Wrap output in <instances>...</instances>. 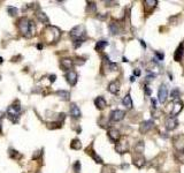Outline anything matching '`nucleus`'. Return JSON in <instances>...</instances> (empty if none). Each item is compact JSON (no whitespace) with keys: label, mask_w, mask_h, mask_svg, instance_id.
Returning a JSON list of instances; mask_svg holds the SVG:
<instances>
[{"label":"nucleus","mask_w":184,"mask_h":173,"mask_svg":"<svg viewBox=\"0 0 184 173\" xmlns=\"http://www.w3.org/2000/svg\"><path fill=\"white\" fill-rule=\"evenodd\" d=\"M153 125H154L153 120L143 121V122L140 124V126H139V132L142 133V134H145V133H147L150 129H152V128H153Z\"/></svg>","instance_id":"nucleus-6"},{"label":"nucleus","mask_w":184,"mask_h":173,"mask_svg":"<svg viewBox=\"0 0 184 173\" xmlns=\"http://www.w3.org/2000/svg\"><path fill=\"white\" fill-rule=\"evenodd\" d=\"M61 68L63 69V70H70L72 68H73V66H74V61L72 60V59H62L61 60Z\"/></svg>","instance_id":"nucleus-13"},{"label":"nucleus","mask_w":184,"mask_h":173,"mask_svg":"<svg viewBox=\"0 0 184 173\" xmlns=\"http://www.w3.org/2000/svg\"><path fill=\"white\" fill-rule=\"evenodd\" d=\"M158 5V1L156 0H145L144 1V6H145V9L146 10H151V9H153Z\"/></svg>","instance_id":"nucleus-17"},{"label":"nucleus","mask_w":184,"mask_h":173,"mask_svg":"<svg viewBox=\"0 0 184 173\" xmlns=\"http://www.w3.org/2000/svg\"><path fill=\"white\" fill-rule=\"evenodd\" d=\"M37 16H38V19L42 21L43 23H48L50 21H48V17L46 16V14L45 13H43V12H39L38 14H37Z\"/></svg>","instance_id":"nucleus-21"},{"label":"nucleus","mask_w":184,"mask_h":173,"mask_svg":"<svg viewBox=\"0 0 184 173\" xmlns=\"http://www.w3.org/2000/svg\"><path fill=\"white\" fill-rule=\"evenodd\" d=\"M70 148L74 149V150H80L82 148V143L78 139H74L72 141V144H70Z\"/></svg>","instance_id":"nucleus-20"},{"label":"nucleus","mask_w":184,"mask_h":173,"mask_svg":"<svg viewBox=\"0 0 184 173\" xmlns=\"http://www.w3.org/2000/svg\"><path fill=\"white\" fill-rule=\"evenodd\" d=\"M133 164L137 166V167H143L144 164H145V159H144L143 157H139L138 159H135Z\"/></svg>","instance_id":"nucleus-22"},{"label":"nucleus","mask_w":184,"mask_h":173,"mask_svg":"<svg viewBox=\"0 0 184 173\" xmlns=\"http://www.w3.org/2000/svg\"><path fill=\"white\" fill-rule=\"evenodd\" d=\"M124 115H125L124 111H122V110H114V111L110 112V121H115V122L121 121L124 118Z\"/></svg>","instance_id":"nucleus-5"},{"label":"nucleus","mask_w":184,"mask_h":173,"mask_svg":"<svg viewBox=\"0 0 184 173\" xmlns=\"http://www.w3.org/2000/svg\"><path fill=\"white\" fill-rule=\"evenodd\" d=\"M0 133H1V122H0Z\"/></svg>","instance_id":"nucleus-35"},{"label":"nucleus","mask_w":184,"mask_h":173,"mask_svg":"<svg viewBox=\"0 0 184 173\" xmlns=\"http://www.w3.org/2000/svg\"><path fill=\"white\" fill-rule=\"evenodd\" d=\"M108 91L113 95H118V91H120V83H118V81L110 82V85H108Z\"/></svg>","instance_id":"nucleus-12"},{"label":"nucleus","mask_w":184,"mask_h":173,"mask_svg":"<svg viewBox=\"0 0 184 173\" xmlns=\"http://www.w3.org/2000/svg\"><path fill=\"white\" fill-rule=\"evenodd\" d=\"M92 158L96 160L98 164H103V163H104L103 159H101V157H100V156H98L96 152H95V151H93V154H92Z\"/></svg>","instance_id":"nucleus-25"},{"label":"nucleus","mask_w":184,"mask_h":173,"mask_svg":"<svg viewBox=\"0 0 184 173\" xmlns=\"http://www.w3.org/2000/svg\"><path fill=\"white\" fill-rule=\"evenodd\" d=\"M66 80L70 85H75L77 83V74L74 70H69L66 73Z\"/></svg>","instance_id":"nucleus-8"},{"label":"nucleus","mask_w":184,"mask_h":173,"mask_svg":"<svg viewBox=\"0 0 184 173\" xmlns=\"http://www.w3.org/2000/svg\"><path fill=\"white\" fill-rule=\"evenodd\" d=\"M182 109H183V103H182L181 100H176V102L174 103L173 110H171V115H173V117H176L177 114L182 111Z\"/></svg>","instance_id":"nucleus-10"},{"label":"nucleus","mask_w":184,"mask_h":173,"mask_svg":"<svg viewBox=\"0 0 184 173\" xmlns=\"http://www.w3.org/2000/svg\"><path fill=\"white\" fill-rule=\"evenodd\" d=\"M7 10H8V13H9L12 16L16 15V14H17V12H19V10H17V8L13 7V6H9V7L7 8Z\"/></svg>","instance_id":"nucleus-24"},{"label":"nucleus","mask_w":184,"mask_h":173,"mask_svg":"<svg viewBox=\"0 0 184 173\" xmlns=\"http://www.w3.org/2000/svg\"><path fill=\"white\" fill-rule=\"evenodd\" d=\"M37 47H38V49H39V50H42V49H43V46L40 45V44H39V45H38V46H37Z\"/></svg>","instance_id":"nucleus-34"},{"label":"nucleus","mask_w":184,"mask_h":173,"mask_svg":"<svg viewBox=\"0 0 184 173\" xmlns=\"http://www.w3.org/2000/svg\"><path fill=\"white\" fill-rule=\"evenodd\" d=\"M1 62H2V58H0V64H1Z\"/></svg>","instance_id":"nucleus-36"},{"label":"nucleus","mask_w":184,"mask_h":173,"mask_svg":"<svg viewBox=\"0 0 184 173\" xmlns=\"http://www.w3.org/2000/svg\"><path fill=\"white\" fill-rule=\"evenodd\" d=\"M55 79H57V76H55V75H51V76H50V81H51V82H54V81H55Z\"/></svg>","instance_id":"nucleus-31"},{"label":"nucleus","mask_w":184,"mask_h":173,"mask_svg":"<svg viewBox=\"0 0 184 173\" xmlns=\"http://www.w3.org/2000/svg\"><path fill=\"white\" fill-rule=\"evenodd\" d=\"M183 54H184V45L181 43V44L178 45V47L176 49L175 54H174V59H175V61H181L182 60Z\"/></svg>","instance_id":"nucleus-11"},{"label":"nucleus","mask_w":184,"mask_h":173,"mask_svg":"<svg viewBox=\"0 0 184 173\" xmlns=\"http://www.w3.org/2000/svg\"><path fill=\"white\" fill-rule=\"evenodd\" d=\"M177 125H178V121H177V118L176 117H169V118H167L166 119V128H167V130H173V129H175L177 127Z\"/></svg>","instance_id":"nucleus-7"},{"label":"nucleus","mask_w":184,"mask_h":173,"mask_svg":"<svg viewBox=\"0 0 184 173\" xmlns=\"http://www.w3.org/2000/svg\"><path fill=\"white\" fill-rule=\"evenodd\" d=\"M136 152H138V154H142L143 150H144V142L142 141V142H138V144L136 145Z\"/></svg>","instance_id":"nucleus-23"},{"label":"nucleus","mask_w":184,"mask_h":173,"mask_svg":"<svg viewBox=\"0 0 184 173\" xmlns=\"http://www.w3.org/2000/svg\"><path fill=\"white\" fill-rule=\"evenodd\" d=\"M19 28L24 37H32L35 34V23L27 17H22L19 21Z\"/></svg>","instance_id":"nucleus-1"},{"label":"nucleus","mask_w":184,"mask_h":173,"mask_svg":"<svg viewBox=\"0 0 184 173\" xmlns=\"http://www.w3.org/2000/svg\"><path fill=\"white\" fill-rule=\"evenodd\" d=\"M155 55L159 58V60H160V61H162V60H163V58H165V55H163V53H162V52H156V53H155Z\"/></svg>","instance_id":"nucleus-29"},{"label":"nucleus","mask_w":184,"mask_h":173,"mask_svg":"<svg viewBox=\"0 0 184 173\" xmlns=\"http://www.w3.org/2000/svg\"><path fill=\"white\" fill-rule=\"evenodd\" d=\"M107 44H108V43H107V40H105V39H104V40L103 39H101V40H98L96 46H95V50H96V51H103L104 49L107 46Z\"/></svg>","instance_id":"nucleus-18"},{"label":"nucleus","mask_w":184,"mask_h":173,"mask_svg":"<svg viewBox=\"0 0 184 173\" xmlns=\"http://www.w3.org/2000/svg\"><path fill=\"white\" fill-rule=\"evenodd\" d=\"M95 105L97 106L98 110H104V109L107 106V103H106L105 98L101 97V96H99V97H97L96 99H95Z\"/></svg>","instance_id":"nucleus-14"},{"label":"nucleus","mask_w":184,"mask_h":173,"mask_svg":"<svg viewBox=\"0 0 184 173\" xmlns=\"http://www.w3.org/2000/svg\"><path fill=\"white\" fill-rule=\"evenodd\" d=\"M70 115L73 118H81L82 115L81 110H80V107L76 105V104H72L70 105Z\"/></svg>","instance_id":"nucleus-15"},{"label":"nucleus","mask_w":184,"mask_h":173,"mask_svg":"<svg viewBox=\"0 0 184 173\" xmlns=\"http://www.w3.org/2000/svg\"><path fill=\"white\" fill-rule=\"evenodd\" d=\"M20 112H21V106H20V103H15V104L10 105L7 109L8 118L13 121V122H17L19 117H20Z\"/></svg>","instance_id":"nucleus-3"},{"label":"nucleus","mask_w":184,"mask_h":173,"mask_svg":"<svg viewBox=\"0 0 184 173\" xmlns=\"http://www.w3.org/2000/svg\"><path fill=\"white\" fill-rule=\"evenodd\" d=\"M130 81H131V82L135 81V76H131V77H130Z\"/></svg>","instance_id":"nucleus-33"},{"label":"nucleus","mask_w":184,"mask_h":173,"mask_svg":"<svg viewBox=\"0 0 184 173\" xmlns=\"http://www.w3.org/2000/svg\"><path fill=\"white\" fill-rule=\"evenodd\" d=\"M57 95H58V96H59L62 100H69V99H70V94H69L68 91H66V90L57 91Z\"/></svg>","instance_id":"nucleus-19"},{"label":"nucleus","mask_w":184,"mask_h":173,"mask_svg":"<svg viewBox=\"0 0 184 173\" xmlns=\"http://www.w3.org/2000/svg\"><path fill=\"white\" fill-rule=\"evenodd\" d=\"M110 32H112V34H114V35H116V34H118V27H116V24H115V23L110 24Z\"/></svg>","instance_id":"nucleus-26"},{"label":"nucleus","mask_w":184,"mask_h":173,"mask_svg":"<svg viewBox=\"0 0 184 173\" xmlns=\"http://www.w3.org/2000/svg\"><path fill=\"white\" fill-rule=\"evenodd\" d=\"M122 104L127 107V109H131L133 107V100H131V97H130V95L129 94H127L123 99H122Z\"/></svg>","instance_id":"nucleus-16"},{"label":"nucleus","mask_w":184,"mask_h":173,"mask_svg":"<svg viewBox=\"0 0 184 173\" xmlns=\"http://www.w3.org/2000/svg\"><path fill=\"white\" fill-rule=\"evenodd\" d=\"M170 96L171 98H174V99H176L178 96H180V90L178 89H174V90L171 91V94H170Z\"/></svg>","instance_id":"nucleus-28"},{"label":"nucleus","mask_w":184,"mask_h":173,"mask_svg":"<svg viewBox=\"0 0 184 173\" xmlns=\"http://www.w3.org/2000/svg\"><path fill=\"white\" fill-rule=\"evenodd\" d=\"M74 171L76 173H80L81 172V163L77 160L75 164H74Z\"/></svg>","instance_id":"nucleus-27"},{"label":"nucleus","mask_w":184,"mask_h":173,"mask_svg":"<svg viewBox=\"0 0 184 173\" xmlns=\"http://www.w3.org/2000/svg\"><path fill=\"white\" fill-rule=\"evenodd\" d=\"M183 151H184V150H183Z\"/></svg>","instance_id":"nucleus-37"},{"label":"nucleus","mask_w":184,"mask_h":173,"mask_svg":"<svg viewBox=\"0 0 184 173\" xmlns=\"http://www.w3.org/2000/svg\"><path fill=\"white\" fill-rule=\"evenodd\" d=\"M70 36L74 39V42H77V40L84 42L85 36H86L85 28L83 25H76V27H74L73 29L70 30Z\"/></svg>","instance_id":"nucleus-2"},{"label":"nucleus","mask_w":184,"mask_h":173,"mask_svg":"<svg viewBox=\"0 0 184 173\" xmlns=\"http://www.w3.org/2000/svg\"><path fill=\"white\" fill-rule=\"evenodd\" d=\"M135 75H140L139 70H135Z\"/></svg>","instance_id":"nucleus-32"},{"label":"nucleus","mask_w":184,"mask_h":173,"mask_svg":"<svg viewBox=\"0 0 184 173\" xmlns=\"http://www.w3.org/2000/svg\"><path fill=\"white\" fill-rule=\"evenodd\" d=\"M108 137H110L114 143H118V140L121 139V134H120V132H118V129L112 128V129L108 130Z\"/></svg>","instance_id":"nucleus-9"},{"label":"nucleus","mask_w":184,"mask_h":173,"mask_svg":"<svg viewBox=\"0 0 184 173\" xmlns=\"http://www.w3.org/2000/svg\"><path fill=\"white\" fill-rule=\"evenodd\" d=\"M167 97H168V88H167V85L165 83H162L160 85V88H159V90H158V100L161 104H163L166 102Z\"/></svg>","instance_id":"nucleus-4"},{"label":"nucleus","mask_w":184,"mask_h":173,"mask_svg":"<svg viewBox=\"0 0 184 173\" xmlns=\"http://www.w3.org/2000/svg\"><path fill=\"white\" fill-rule=\"evenodd\" d=\"M145 94H146V96H151L152 90H151V89H148V87H145Z\"/></svg>","instance_id":"nucleus-30"}]
</instances>
